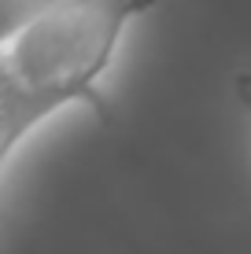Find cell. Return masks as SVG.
Returning a JSON list of instances; mask_svg holds the SVG:
<instances>
[{
  "label": "cell",
  "mask_w": 251,
  "mask_h": 254,
  "mask_svg": "<svg viewBox=\"0 0 251 254\" xmlns=\"http://www.w3.org/2000/svg\"><path fill=\"white\" fill-rule=\"evenodd\" d=\"M244 100L251 103V77H248V81H244Z\"/></svg>",
  "instance_id": "3957f363"
},
{
  "label": "cell",
  "mask_w": 251,
  "mask_h": 254,
  "mask_svg": "<svg viewBox=\"0 0 251 254\" xmlns=\"http://www.w3.org/2000/svg\"><path fill=\"white\" fill-rule=\"evenodd\" d=\"M155 0H56L41 22L0 48V173L22 136L63 107H85L103 126V74L126 26Z\"/></svg>",
  "instance_id": "6da1fadb"
},
{
  "label": "cell",
  "mask_w": 251,
  "mask_h": 254,
  "mask_svg": "<svg viewBox=\"0 0 251 254\" xmlns=\"http://www.w3.org/2000/svg\"><path fill=\"white\" fill-rule=\"evenodd\" d=\"M52 7H56V0H0V48L19 41Z\"/></svg>",
  "instance_id": "7a4b0ae2"
}]
</instances>
